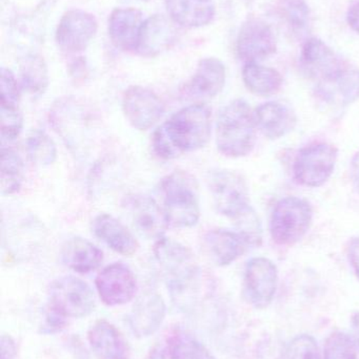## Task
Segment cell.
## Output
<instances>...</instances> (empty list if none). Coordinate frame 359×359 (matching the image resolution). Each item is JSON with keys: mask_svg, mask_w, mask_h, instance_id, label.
<instances>
[{"mask_svg": "<svg viewBox=\"0 0 359 359\" xmlns=\"http://www.w3.org/2000/svg\"><path fill=\"white\" fill-rule=\"evenodd\" d=\"M301 63L303 71L310 77L320 79V82L332 77L343 67L332 48L318 38H310L305 42Z\"/></svg>", "mask_w": 359, "mask_h": 359, "instance_id": "e0dca14e", "label": "cell"}, {"mask_svg": "<svg viewBox=\"0 0 359 359\" xmlns=\"http://www.w3.org/2000/svg\"><path fill=\"white\" fill-rule=\"evenodd\" d=\"M282 359H322V353L313 337L301 334L289 341Z\"/></svg>", "mask_w": 359, "mask_h": 359, "instance_id": "836d02e7", "label": "cell"}, {"mask_svg": "<svg viewBox=\"0 0 359 359\" xmlns=\"http://www.w3.org/2000/svg\"><path fill=\"white\" fill-rule=\"evenodd\" d=\"M133 225L136 231L148 240L164 238L168 229V219L162 207L154 198L145 196H130L126 200Z\"/></svg>", "mask_w": 359, "mask_h": 359, "instance_id": "5bb4252c", "label": "cell"}, {"mask_svg": "<svg viewBox=\"0 0 359 359\" xmlns=\"http://www.w3.org/2000/svg\"><path fill=\"white\" fill-rule=\"evenodd\" d=\"M204 246L212 261L218 266H228L242 257L249 245L238 232L212 229L204 234Z\"/></svg>", "mask_w": 359, "mask_h": 359, "instance_id": "603a6c76", "label": "cell"}, {"mask_svg": "<svg viewBox=\"0 0 359 359\" xmlns=\"http://www.w3.org/2000/svg\"><path fill=\"white\" fill-rule=\"evenodd\" d=\"M25 180V164L20 156L10 147H2L0 186L4 196H11L20 190Z\"/></svg>", "mask_w": 359, "mask_h": 359, "instance_id": "f1b7e54d", "label": "cell"}, {"mask_svg": "<svg viewBox=\"0 0 359 359\" xmlns=\"http://www.w3.org/2000/svg\"><path fill=\"white\" fill-rule=\"evenodd\" d=\"M212 134V113L198 103L183 107L154 132L152 149L160 159L172 160L208 144Z\"/></svg>", "mask_w": 359, "mask_h": 359, "instance_id": "6da1fadb", "label": "cell"}, {"mask_svg": "<svg viewBox=\"0 0 359 359\" xmlns=\"http://www.w3.org/2000/svg\"><path fill=\"white\" fill-rule=\"evenodd\" d=\"M171 20L188 29L206 27L215 17L213 0H164Z\"/></svg>", "mask_w": 359, "mask_h": 359, "instance_id": "cb8c5ba5", "label": "cell"}, {"mask_svg": "<svg viewBox=\"0 0 359 359\" xmlns=\"http://www.w3.org/2000/svg\"><path fill=\"white\" fill-rule=\"evenodd\" d=\"M285 15L293 29H305L309 22V6L305 0H286Z\"/></svg>", "mask_w": 359, "mask_h": 359, "instance_id": "8d00e7d4", "label": "cell"}, {"mask_svg": "<svg viewBox=\"0 0 359 359\" xmlns=\"http://www.w3.org/2000/svg\"><path fill=\"white\" fill-rule=\"evenodd\" d=\"M143 13L133 8H118L109 17V36L116 48L136 50L143 25Z\"/></svg>", "mask_w": 359, "mask_h": 359, "instance_id": "d6986e66", "label": "cell"}, {"mask_svg": "<svg viewBox=\"0 0 359 359\" xmlns=\"http://www.w3.org/2000/svg\"><path fill=\"white\" fill-rule=\"evenodd\" d=\"M67 325V318L48 307L46 309V320L42 326V332L46 334H53L63 330Z\"/></svg>", "mask_w": 359, "mask_h": 359, "instance_id": "74e56055", "label": "cell"}, {"mask_svg": "<svg viewBox=\"0 0 359 359\" xmlns=\"http://www.w3.org/2000/svg\"><path fill=\"white\" fill-rule=\"evenodd\" d=\"M122 109L133 128L148 130L153 128L164 115V104L153 90L135 86L124 93Z\"/></svg>", "mask_w": 359, "mask_h": 359, "instance_id": "8fae6325", "label": "cell"}, {"mask_svg": "<svg viewBox=\"0 0 359 359\" xmlns=\"http://www.w3.org/2000/svg\"><path fill=\"white\" fill-rule=\"evenodd\" d=\"M95 305L92 289L76 276H63L51 285L48 307L65 318H86L94 311Z\"/></svg>", "mask_w": 359, "mask_h": 359, "instance_id": "5b68a950", "label": "cell"}, {"mask_svg": "<svg viewBox=\"0 0 359 359\" xmlns=\"http://www.w3.org/2000/svg\"><path fill=\"white\" fill-rule=\"evenodd\" d=\"M95 286L103 303L110 307L129 303L137 292L136 276L122 263L103 268L95 280Z\"/></svg>", "mask_w": 359, "mask_h": 359, "instance_id": "30bf717a", "label": "cell"}, {"mask_svg": "<svg viewBox=\"0 0 359 359\" xmlns=\"http://www.w3.org/2000/svg\"><path fill=\"white\" fill-rule=\"evenodd\" d=\"M322 96L327 101L339 100L341 105H349L359 99V69L343 67L334 76L320 82Z\"/></svg>", "mask_w": 359, "mask_h": 359, "instance_id": "484cf974", "label": "cell"}, {"mask_svg": "<svg viewBox=\"0 0 359 359\" xmlns=\"http://www.w3.org/2000/svg\"><path fill=\"white\" fill-rule=\"evenodd\" d=\"M227 71L223 61L214 57L202 59L185 90L188 95L198 98H213L225 88Z\"/></svg>", "mask_w": 359, "mask_h": 359, "instance_id": "2e32d148", "label": "cell"}, {"mask_svg": "<svg viewBox=\"0 0 359 359\" xmlns=\"http://www.w3.org/2000/svg\"><path fill=\"white\" fill-rule=\"evenodd\" d=\"M352 335L359 351V311L354 312L351 318Z\"/></svg>", "mask_w": 359, "mask_h": 359, "instance_id": "7bdbcfd3", "label": "cell"}, {"mask_svg": "<svg viewBox=\"0 0 359 359\" xmlns=\"http://www.w3.org/2000/svg\"><path fill=\"white\" fill-rule=\"evenodd\" d=\"M0 350H1V359H15L16 356V345L12 337L8 335H2L0 341Z\"/></svg>", "mask_w": 359, "mask_h": 359, "instance_id": "ab89813d", "label": "cell"}, {"mask_svg": "<svg viewBox=\"0 0 359 359\" xmlns=\"http://www.w3.org/2000/svg\"><path fill=\"white\" fill-rule=\"evenodd\" d=\"M256 128L250 105L242 99L232 101L221 109L217 119V149L230 158L248 156L254 149Z\"/></svg>", "mask_w": 359, "mask_h": 359, "instance_id": "7a4b0ae2", "label": "cell"}, {"mask_svg": "<svg viewBox=\"0 0 359 359\" xmlns=\"http://www.w3.org/2000/svg\"><path fill=\"white\" fill-rule=\"evenodd\" d=\"M358 347L351 335L335 331L327 337L322 359H356Z\"/></svg>", "mask_w": 359, "mask_h": 359, "instance_id": "1f68e13d", "label": "cell"}, {"mask_svg": "<svg viewBox=\"0 0 359 359\" xmlns=\"http://www.w3.org/2000/svg\"><path fill=\"white\" fill-rule=\"evenodd\" d=\"M150 359H168V356H167L166 351L162 348H155L151 352Z\"/></svg>", "mask_w": 359, "mask_h": 359, "instance_id": "ee69618b", "label": "cell"}, {"mask_svg": "<svg viewBox=\"0 0 359 359\" xmlns=\"http://www.w3.org/2000/svg\"><path fill=\"white\" fill-rule=\"evenodd\" d=\"M348 257H349V262L353 268L354 273L359 280V238H354L350 242Z\"/></svg>", "mask_w": 359, "mask_h": 359, "instance_id": "f35d334b", "label": "cell"}, {"mask_svg": "<svg viewBox=\"0 0 359 359\" xmlns=\"http://www.w3.org/2000/svg\"><path fill=\"white\" fill-rule=\"evenodd\" d=\"M141 1H148V0H141Z\"/></svg>", "mask_w": 359, "mask_h": 359, "instance_id": "f6af8a7d", "label": "cell"}, {"mask_svg": "<svg viewBox=\"0 0 359 359\" xmlns=\"http://www.w3.org/2000/svg\"><path fill=\"white\" fill-rule=\"evenodd\" d=\"M166 316L164 299L155 292L141 297L129 316V324L137 337H149L162 326Z\"/></svg>", "mask_w": 359, "mask_h": 359, "instance_id": "ac0fdd59", "label": "cell"}, {"mask_svg": "<svg viewBox=\"0 0 359 359\" xmlns=\"http://www.w3.org/2000/svg\"><path fill=\"white\" fill-rule=\"evenodd\" d=\"M208 186L217 211L229 219H235L250 206L248 185L238 172L212 170L209 174Z\"/></svg>", "mask_w": 359, "mask_h": 359, "instance_id": "8992f818", "label": "cell"}, {"mask_svg": "<svg viewBox=\"0 0 359 359\" xmlns=\"http://www.w3.org/2000/svg\"><path fill=\"white\" fill-rule=\"evenodd\" d=\"M257 128L267 138L275 140L282 138L294 130L297 118L288 105L280 102H266L254 111Z\"/></svg>", "mask_w": 359, "mask_h": 359, "instance_id": "44dd1931", "label": "cell"}, {"mask_svg": "<svg viewBox=\"0 0 359 359\" xmlns=\"http://www.w3.org/2000/svg\"><path fill=\"white\" fill-rule=\"evenodd\" d=\"M20 88L11 69L1 67L0 72V107H19Z\"/></svg>", "mask_w": 359, "mask_h": 359, "instance_id": "d590c367", "label": "cell"}, {"mask_svg": "<svg viewBox=\"0 0 359 359\" xmlns=\"http://www.w3.org/2000/svg\"><path fill=\"white\" fill-rule=\"evenodd\" d=\"M350 176H351L354 188H355L356 191L359 194V151L352 158L351 166H350Z\"/></svg>", "mask_w": 359, "mask_h": 359, "instance_id": "b9f144b4", "label": "cell"}, {"mask_svg": "<svg viewBox=\"0 0 359 359\" xmlns=\"http://www.w3.org/2000/svg\"><path fill=\"white\" fill-rule=\"evenodd\" d=\"M89 343L98 359H129L130 348L122 333L105 320L95 323L88 332Z\"/></svg>", "mask_w": 359, "mask_h": 359, "instance_id": "7402d4cb", "label": "cell"}, {"mask_svg": "<svg viewBox=\"0 0 359 359\" xmlns=\"http://www.w3.org/2000/svg\"><path fill=\"white\" fill-rule=\"evenodd\" d=\"M236 50L238 57L249 62H259L276 52V39L271 27L261 19L250 18L240 27Z\"/></svg>", "mask_w": 359, "mask_h": 359, "instance_id": "7c38bea8", "label": "cell"}, {"mask_svg": "<svg viewBox=\"0 0 359 359\" xmlns=\"http://www.w3.org/2000/svg\"><path fill=\"white\" fill-rule=\"evenodd\" d=\"M154 255L168 278V284L185 280L200 271L191 250L171 238L164 236L156 241Z\"/></svg>", "mask_w": 359, "mask_h": 359, "instance_id": "4fadbf2b", "label": "cell"}, {"mask_svg": "<svg viewBox=\"0 0 359 359\" xmlns=\"http://www.w3.org/2000/svg\"><path fill=\"white\" fill-rule=\"evenodd\" d=\"M168 355L171 359H216L193 335L175 330L168 337Z\"/></svg>", "mask_w": 359, "mask_h": 359, "instance_id": "f546056e", "label": "cell"}, {"mask_svg": "<svg viewBox=\"0 0 359 359\" xmlns=\"http://www.w3.org/2000/svg\"><path fill=\"white\" fill-rule=\"evenodd\" d=\"M98 23L94 15L79 8L67 11L57 25V46L67 54L84 52L95 37Z\"/></svg>", "mask_w": 359, "mask_h": 359, "instance_id": "ba28073f", "label": "cell"}, {"mask_svg": "<svg viewBox=\"0 0 359 359\" xmlns=\"http://www.w3.org/2000/svg\"><path fill=\"white\" fill-rule=\"evenodd\" d=\"M313 211L311 205L297 196H287L276 204L270 221V232L280 246H292L309 230Z\"/></svg>", "mask_w": 359, "mask_h": 359, "instance_id": "277c9868", "label": "cell"}, {"mask_svg": "<svg viewBox=\"0 0 359 359\" xmlns=\"http://www.w3.org/2000/svg\"><path fill=\"white\" fill-rule=\"evenodd\" d=\"M27 151L33 163L48 166L57 159V147L53 139L42 130H35L27 140Z\"/></svg>", "mask_w": 359, "mask_h": 359, "instance_id": "4dcf8cb0", "label": "cell"}, {"mask_svg": "<svg viewBox=\"0 0 359 359\" xmlns=\"http://www.w3.org/2000/svg\"><path fill=\"white\" fill-rule=\"evenodd\" d=\"M92 229L99 240L119 255L132 257L138 250V242L132 232L113 215H97L93 221Z\"/></svg>", "mask_w": 359, "mask_h": 359, "instance_id": "ffe728a7", "label": "cell"}, {"mask_svg": "<svg viewBox=\"0 0 359 359\" xmlns=\"http://www.w3.org/2000/svg\"><path fill=\"white\" fill-rule=\"evenodd\" d=\"M158 192L169 226L191 228L198 223L200 217L198 184L192 175L183 170H175L160 181Z\"/></svg>", "mask_w": 359, "mask_h": 359, "instance_id": "3957f363", "label": "cell"}, {"mask_svg": "<svg viewBox=\"0 0 359 359\" xmlns=\"http://www.w3.org/2000/svg\"><path fill=\"white\" fill-rule=\"evenodd\" d=\"M337 161V147L329 143H314L306 147L295 159V180L307 187H320L332 176Z\"/></svg>", "mask_w": 359, "mask_h": 359, "instance_id": "52a82bcc", "label": "cell"}, {"mask_svg": "<svg viewBox=\"0 0 359 359\" xmlns=\"http://www.w3.org/2000/svg\"><path fill=\"white\" fill-rule=\"evenodd\" d=\"M278 271L275 264L266 257H254L247 264L244 293L248 303L256 309L271 305L278 290Z\"/></svg>", "mask_w": 359, "mask_h": 359, "instance_id": "9c48e42d", "label": "cell"}, {"mask_svg": "<svg viewBox=\"0 0 359 359\" xmlns=\"http://www.w3.org/2000/svg\"><path fill=\"white\" fill-rule=\"evenodd\" d=\"M61 261L77 273H90L103 264V252L86 238H70L61 248Z\"/></svg>", "mask_w": 359, "mask_h": 359, "instance_id": "d4e9b609", "label": "cell"}, {"mask_svg": "<svg viewBox=\"0 0 359 359\" xmlns=\"http://www.w3.org/2000/svg\"><path fill=\"white\" fill-rule=\"evenodd\" d=\"M23 128V116L19 107H0V135L2 145L12 142L20 136Z\"/></svg>", "mask_w": 359, "mask_h": 359, "instance_id": "e575fe53", "label": "cell"}, {"mask_svg": "<svg viewBox=\"0 0 359 359\" xmlns=\"http://www.w3.org/2000/svg\"><path fill=\"white\" fill-rule=\"evenodd\" d=\"M235 223L238 233L248 243L249 246H259L263 241V231L259 215L252 207L249 206L246 210L232 219Z\"/></svg>", "mask_w": 359, "mask_h": 359, "instance_id": "d6a6232c", "label": "cell"}, {"mask_svg": "<svg viewBox=\"0 0 359 359\" xmlns=\"http://www.w3.org/2000/svg\"><path fill=\"white\" fill-rule=\"evenodd\" d=\"M21 86L27 94L40 97L48 86V71L46 61L39 55H29L20 63Z\"/></svg>", "mask_w": 359, "mask_h": 359, "instance_id": "83f0119b", "label": "cell"}, {"mask_svg": "<svg viewBox=\"0 0 359 359\" xmlns=\"http://www.w3.org/2000/svg\"><path fill=\"white\" fill-rule=\"evenodd\" d=\"M242 80L249 90L257 96L268 97L276 94L282 86V76L272 67L259 62H249L242 69Z\"/></svg>", "mask_w": 359, "mask_h": 359, "instance_id": "4316f807", "label": "cell"}, {"mask_svg": "<svg viewBox=\"0 0 359 359\" xmlns=\"http://www.w3.org/2000/svg\"><path fill=\"white\" fill-rule=\"evenodd\" d=\"M177 32L164 15L155 14L143 21L137 42V54L155 57L170 48L176 41Z\"/></svg>", "mask_w": 359, "mask_h": 359, "instance_id": "9a60e30c", "label": "cell"}, {"mask_svg": "<svg viewBox=\"0 0 359 359\" xmlns=\"http://www.w3.org/2000/svg\"><path fill=\"white\" fill-rule=\"evenodd\" d=\"M347 21L349 27L359 34V2L354 4L348 11Z\"/></svg>", "mask_w": 359, "mask_h": 359, "instance_id": "60d3db41", "label": "cell"}]
</instances>
